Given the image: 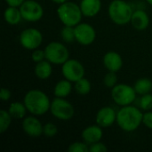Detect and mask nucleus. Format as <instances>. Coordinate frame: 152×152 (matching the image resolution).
<instances>
[{"label": "nucleus", "instance_id": "f257e3e1", "mask_svg": "<svg viewBox=\"0 0 152 152\" xmlns=\"http://www.w3.org/2000/svg\"><path fill=\"white\" fill-rule=\"evenodd\" d=\"M143 112L140 108L127 105L117 111V125L125 132L131 133L137 130L142 124Z\"/></svg>", "mask_w": 152, "mask_h": 152}, {"label": "nucleus", "instance_id": "f03ea898", "mask_svg": "<svg viewBox=\"0 0 152 152\" xmlns=\"http://www.w3.org/2000/svg\"><path fill=\"white\" fill-rule=\"evenodd\" d=\"M23 102L28 112L37 117L50 111L52 101H50L49 96L42 90L31 89L25 94Z\"/></svg>", "mask_w": 152, "mask_h": 152}, {"label": "nucleus", "instance_id": "7ed1b4c3", "mask_svg": "<svg viewBox=\"0 0 152 152\" xmlns=\"http://www.w3.org/2000/svg\"><path fill=\"white\" fill-rule=\"evenodd\" d=\"M134 9L125 0H112L108 7V14L112 22L118 26L130 23Z\"/></svg>", "mask_w": 152, "mask_h": 152}, {"label": "nucleus", "instance_id": "20e7f679", "mask_svg": "<svg viewBox=\"0 0 152 152\" xmlns=\"http://www.w3.org/2000/svg\"><path fill=\"white\" fill-rule=\"evenodd\" d=\"M56 13L60 21L64 26L70 27H75L80 23L84 16L79 4L72 1H68L59 4Z\"/></svg>", "mask_w": 152, "mask_h": 152}, {"label": "nucleus", "instance_id": "39448f33", "mask_svg": "<svg viewBox=\"0 0 152 152\" xmlns=\"http://www.w3.org/2000/svg\"><path fill=\"white\" fill-rule=\"evenodd\" d=\"M45 60L54 65H62L69 59V51L61 42L52 41L45 47Z\"/></svg>", "mask_w": 152, "mask_h": 152}, {"label": "nucleus", "instance_id": "423d86ee", "mask_svg": "<svg viewBox=\"0 0 152 152\" xmlns=\"http://www.w3.org/2000/svg\"><path fill=\"white\" fill-rule=\"evenodd\" d=\"M110 95L111 99L117 105L124 107L127 105H132L136 99L137 94L134 86L122 83L118 84L111 89Z\"/></svg>", "mask_w": 152, "mask_h": 152}, {"label": "nucleus", "instance_id": "0eeeda50", "mask_svg": "<svg viewBox=\"0 0 152 152\" xmlns=\"http://www.w3.org/2000/svg\"><path fill=\"white\" fill-rule=\"evenodd\" d=\"M50 112L55 118L61 121H68L74 117L75 109L66 98L55 97L51 102Z\"/></svg>", "mask_w": 152, "mask_h": 152}, {"label": "nucleus", "instance_id": "6e6552de", "mask_svg": "<svg viewBox=\"0 0 152 152\" xmlns=\"http://www.w3.org/2000/svg\"><path fill=\"white\" fill-rule=\"evenodd\" d=\"M44 37L42 32L36 28H28L23 29L19 37L20 45L29 51L39 48L43 44Z\"/></svg>", "mask_w": 152, "mask_h": 152}, {"label": "nucleus", "instance_id": "1a4fd4ad", "mask_svg": "<svg viewBox=\"0 0 152 152\" xmlns=\"http://www.w3.org/2000/svg\"><path fill=\"white\" fill-rule=\"evenodd\" d=\"M61 74L64 78L75 83L85 77L86 69L78 60L69 58L61 65Z\"/></svg>", "mask_w": 152, "mask_h": 152}, {"label": "nucleus", "instance_id": "9d476101", "mask_svg": "<svg viewBox=\"0 0 152 152\" xmlns=\"http://www.w3.org/2000/svg\"><path fill=\"white\" fill-rule=\"evenodd\" d=\"M22 19L28 22H37L44 16V8L40 3L36 0H25L20 6Z\"/></svg>", "mask_w": 152, "mask_h": 152}, {"label": "nucleus", "instance_id": "9b49d317", "mask_svg": "<svg viewBox=\"0 0 152 152\" xmlns=\"http://www.w3.org/2000/svg\"><path fill=\"white\" fill-rule=\"evenodd\" d=\"M76 41L81 45H90L96 39L95 28L87 22H80L74 27Z\"/></svg>", "mask_w": 152, "mask_h": 152}, {"label": "nucleus", "instance_id": "f8f14e48", "mask_svg": "<svg viewBox=\"0 0 152 152\" xmlns=\"http://www.w3.org/2000/svg\"><path fill=\"white\" fill-rule=\"evenodd\" d=\"M21 128L23 132L31 138H38L43 134L44 125L35 115L26 116L22 119Z\"/></svg>", "mask_w": 152, "mask_h": 152}, {"label": "nucleus", "instance_id": "ddd939ff", "mask_svg": "<svg viewBox=\"0 0 152 152\" xmlns=\"http://www.w3.org/2000/svg\"><path fill=\"white\" fill-rule=\"evenodd\" d=\"M95 122L102 128H108L117 122V112L110 106H104L101 108L95 116Z\"/></svg>", "mask_w": 152, "mask_h": 152}, {"label": "nucleus", "instance_id": "4468645a", "mask_svg": "<svg viewBox=\"0 0 152 152\" xmlns=\"http://www.w3.org/2000/svg\"><path fill=\"white\" fill-rule=\"evenodd\" d=\"M102 63L108 71L118 72L123 67V58L118 52L109 51L103 55Z\"/></svg>", "mask_w": 152, "mask_h": 152}, {"label": "nucleus", "instance_id": "2eb2a0df", "mask_svg": "<svg viewBox=\"0 0 152 152\" xmlns=\"http://www.w3.org/2000/svg\"><path fill=\"white\" fill-rule=\"evenodd\" d=\"M150 22L151 19L147 12L142 9L134 10L130 23L134 29L138 31H143L148 28V27L150 26Z\"/></svg>", "mask_w": 152, "mask_h": 152}, {"label": "nucleus", "instance_id": "dca6fc26", "mask_svg": "<svg viewBox=\"0 0 152 152\" xmlns=\"http://www.w3.org/2000/svg\"><path fill=\"white\" fill-rule=\"evenodd\" d=\"M102 136H103L102 127H101L97 124L86 126L85 129H83L81 133L82 141L86 142L88 145L102 141Z\"/></svg>", "mask_w": 152, "mask_h": 152}, {"label": "nucleus", "instance_id": "f3484780", "mask_svg": "<svg viewBox=\"0 0 152 152\" xmlns=\"http://www.w3.org/2000/svg\"><path fill=\"white\" fill-rule=\"evenodd\" d=\"M79 6L85 17L93 18L101 12L102 0H81Z\"/></svg>", "mask_w": 152, "mask_h": 152}, {"label": "nucleus", "instance_id": "a211bd4d", "mask_svg": "<svg viewBox=\"0 0 152 152\" xmlns=\"http://www.w3.org/2000/svg\"><path fill=\"white\" fill-rule=\"evenodd\" d=\"M53 64L47 60H44L40 62L36 63L34 73L35 76L40 80L48 79L53 74Z\"/></svg>", "mask_w": 152, "mask_h": 152}, {"label": "nucleus", "instance_id": "6ab92c4d", "mask_svg": "<svg viewBox=\"0 0 152 152\" xmlns=\"http://www.w3.org/2000/svg\"><path fill=\"white\" fill-rule=\"evenodd\" d=\"M74 89V86H72V82L69 80L64 78L60 81H58L54 87H53V95L54 97L59 98H67Z\"/></svg>", "mask_w": 152, "mask_h": 152}, {"label": "nucleus", "instance_id": "aec40b11", "mask_svg": "<svg viewBox=\"0 0 152 152\" xmlns=\"http://www.w3.org/2000/svg\"><path fill=\"white\" fill-rule=\"evenodd\" d=\"M4 20L9 25H17L22 20L20 7L8 6L4 12Z\"/></svg>", "mask_w": 152, "mask_h": 152}, {"label": "nucleus", "instance_id": "412c9836", "mask_svg": "<svg viewBox=\"0 0 152 152\" xmlns=\"http://www.w3.org/2000/svg\"><path fill=\"white\" fill-rule=\"evenodd\" d=\"M8 112L13 119H23L26 117L28 110L22 102H12L8 107Z\"/></svg>", "mask_w": 152, "mask_h": 152}, {"label": "nucleus", "instance_id": "4be33fe9", "mask_svg": "<svg viewBox=\"0 0 152 152\" xmlns=\"http://www.w3.org/2000/svg\"><path fill=\"white\" fill-rule=\"evenodd\" d=\"M134 88L138 95L149 94L152 91V80L148 77H141L135 81Z\"/></svg>", "mask_w": 152, "mask_h": 152}, {"label": "nucleus", "instance_id": "5701e85b", "mask_svg": "<svg viewBox=\"0 0 152 152\" xmlns=\"http://www.w3.org/2000/svg\"><path fill=\"white\" fill-rule=\"evenodd\" d=\"M74 90L78 95L86 96L90 94L92 90V84L88 78L84 77L74 83Z\"/></svg>", "mask_w": 152, "mask_h": 152}, {"label": "nucleus", "instance_id": "b1692460", "mask_svg": "<svg viewBox=\"0 0 152 152\" xmlns=\"http://www.w3.org/2000/svg\"><path fill=\"white\" fill-rule=\"evenodd\" d=\"M13 118L10 115L7 110H0V134H4L9 127L11 126L12 120Z\"/></svg>", "mask_w": 152, "mask_h": 152}, {"label": "nucleus", "instance_id": "393cba45", "mask_svg": "<svg viewBox=\"0 0 152 152\" xmlns=\"http://www.w3.org/2000/svg\"><path fill=\"white\" fill-rule=\"evenodd\" d=\"M60 35H61V39H62L65 43H72V42L76 41L74 27L64 26V25H63V28L61 29Z\"/></svg>", "mask_w": 152, "mask_h": 152}, {"label": "nucleus", "instance_id": "a878e982", "mask_svg": "<svg viewBox=\"0 0 152 152\" xmlns=\"http://www.w3.org/2000/svg\"><path fill=\"white\" fill-rule=\"evenodd\" d=\"M139 108L142 111H149L152 110V94L149 93L141 95L139 100Z\"/></svg>", "mask_w": 152, "mask_h": 152}, {"label": "nucleus", "instance_id": "bb28decb", "mask_svg": "<svg viewBox=\"0 0 152 152\" xmlns=\"http://www.w3.org/2000/svg\"><path fill=\"white\" fill-rule=\"evenodd\" d=\"M118 78L117 76V72L113 71H108V73L103 77V84L106 87L112 89L115 86H117L118 83Z\"/></svg>", "mask_w": 152, "mask_h": 152}, {"label": "nucleus", "instance_id": "cd10ccee", "mask_svg": "<svg viewBox=\"0 0 152 152\" xmlns=\"http://www.w3.org/2000/svg\"><path fill=\"white\" fill-rule=\"evenodd\" d=\"M68 151L69 152H89V145L85 142L84 141L82 142H74L70 143L68 147Z\"/></svg>", "mask_w": 152, "mask_h": 152}, {"label": "nucleus", "instance_id": "c85d7f7f", "mask_svg": "<svg viewBox=\"0 0 152 152\" xmlns=\"http://www.w3.org/2000/svg\"><path fill=\"white\" fill-rule=\"evenodd\" d=\"M58 134V126L51 122L45 123L43 128V134L47 138H53Z\"/></svg>", "mask_w": 152, "mask_h": 152}, {"label": "nucleus", "instance_id": "c756f323", "mask_svg": "<svg viewBox=\"0 0 152 152\" xmlns=\"http://www.w3.org/2000/svg\"><path fill=\"white\" fill-rule=\"evenodd\" d=\"M31 60L35 62H40L44 60H45V50H42L40 48H37L33 51H31Z\"/></svg>", "mask_w": 152, "mask_h": 152}, {"label": "nucleus", "instance_id": "7c9ffc66", "mask_svg": "<svg viewBox=\"0 0 152 152\" xmlns=\"http://www.w3.org/2000/svg\"><path fill=\"white\" fill-rule=\"evenodd\" d=\"M107 151L108 147L103 142H102V141L89 145V152H105Z\"/></svg>", "mask_w": 152, "mask_h": 152}, {"label": "nucleus", "instance_id": "2f4dec72", "mask_svg": "<svg viewBox=\"0 0 152 152\" xmlns=\"http://www.w3.org/2000/svg\"><path fill=\"white\" fill-rule=\"evenodd\" d=\"M142 125L152 130V110L144 111L142 118Z\"/></svg>", "mask_w": 152, "mask_h": 152}, {"label": "nucleus", "instance_id": "473e14b6", "mask_svg": "<svg viewBox=\"0 0 152 152\" xmlns=\"http://www.w3.org/2000/svg\"><path fill=\"white\" fill-rule=\"evenodd\" d=\"M11 97H12V93L8 88H5V87L1 88V91H0V99H1V101L7 102V101H9L11 99Z\"/></svg>", "mask_w": 152, "mask_h": 152}, {"label": "nucleus", "instance_id": "72a5a7b5", "mask_svg": "<svg viewBox=\"0 0 152 152\" xmlns=\"http://www.w3.org/2000/svg\"><path fill=\"white\" fill-rule=\"evenodd\" d=\"M6 4L8 6H14V7H20L25 0H4Z\"/></svg>", "mask_w": 152, "mask_h": 152}, {"label": "nucleus", "instance_id": "f704fd0d", "mask_svg": "<svg viewBox=\"0 0 152 152\" xmlns=\"http://www.w3.org/2000/svg\"><path fill=\"white\" fill-rule=\"evenodd\" d=\"M53 3H54V4H63V3H65V2H68V1H69V0H51Z\"/></svg>", "mask_w": 152, "mask_h": 152}, {"label": "nucleus", "instance_id": "c9c22d12", "mask_svg": "<svg viewBox=\"0 0 152 152\" xmlns=\"http://www.w3.org/2000/svg\"><path fill=\"white\" fill-rule=\"evenodd\" d=\"M146 2H147L150 5H151L152 6V0H146Z\"/></svg>", "mask_w": 152, "mask_h": 152}]
</instances>
